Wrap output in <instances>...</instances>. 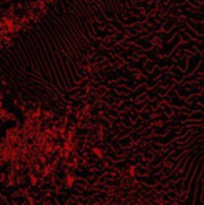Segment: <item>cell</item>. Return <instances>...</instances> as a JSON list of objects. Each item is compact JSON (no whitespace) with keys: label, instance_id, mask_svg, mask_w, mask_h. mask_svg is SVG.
<instances>
[{"label":"cell","instance_id":"6da1fadb","mask_svg":"<svg viewBox=\"0 0 204 205\" xmlns=\"http://www.w3.org/2000/svg\"><path fill=\"white\" fill-rule=\"evenodd\" d=\"M5 25H7V27H9L10 30H12V28H13L12 21H10V19H5Z\"/></svg>","mask_w":204,"mask_h":205}]
</instances>
